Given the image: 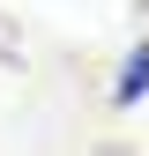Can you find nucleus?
Listing matches in <instances>:
<instances>
[{"mask_svg": "<svg viewBox=\"0 0 149 156\" xmlns=\"http://www.w3.org/2000/svg\"><path fill=\"white\" fill-rule=\"evenodd\" d=\"M142 97H149V37H142V45L119 60V82H112V112H134Z\"/></svg>", "mask_w": 149, "mask_h": 156, "instance_id": "nucleus-1", "label": "nucleus"}]
</instances>
